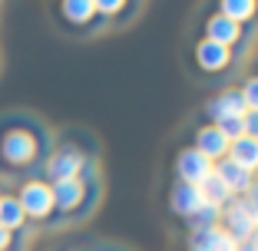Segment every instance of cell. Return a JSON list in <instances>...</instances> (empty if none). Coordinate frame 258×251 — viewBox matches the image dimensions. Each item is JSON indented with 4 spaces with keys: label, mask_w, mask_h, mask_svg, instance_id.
<instances>
[{
    "label": "cell",
    "mask_w": 258,
    "mask_h": 251,
    "mask_svg": "<svg viewBox=\"0 0 258 251\" xmlns=\"http://www.w3.org/2000/svg\"><path fill=\"white\" fill-rule=\"evenodd\" d=\"M53 149V132L33 113H4L0 116V175L4 179H30L40 175L43 159Z\"/></svg>",
    "instance_id": "1"
},
{
    "label": "cell",
    "mask_w": 258,
    "mask_h": 251,
    "mask_svg": "<svg viewBox=\"0 0 258 251\" xmlns=\"http://www.w3.org/2000/svg\"><path fill=\"white\" fill-rule=\"evenodd\" d=\"M99 192H103L99 172H86V175H76V179L53 182V225L50 228L86 221L99 205Z\"/></svg>",
    "instance_id": "2"
},
{
    "label": "cell",
    "mask_w": 258,
    "mask_h": 251,
    "mask_svg": "<svg viewBox=\"0 0 258 251\" xmlns=\"http://www.w3.org/2000/svg\"><path fill=\"white\" fill-rule=\"evenodd\" d=\"M86 172H96V155H93V149L73 142V139H60V142H53L50 155L43 159V169H40V175H43L50 185L63 182V179L86 175Z\"/></svg>",
    "instance_id": "3"
},
{
    "label": "cell",
    "mask_w": 258,
    "mask_h": 251,
    "mask_svg": "<svg viewBox=\"0 0 258 251\" xmlns=\"http://www.w3.org/2000/svg\"><path fill=\"white\" fill-rule=\"evenodd\" d=\"M14 195H17V202H20V208H23L30 225H43V228L53 225V185L46 182L43 175L23 179Z\"/></svg>",
    "instance_id": "4"
},
{
    "label": "cell",
    "mask_w": 258,
    "mask_h": 251,
    "mask_svg": "<svg viewBox=\"0 0 258 251\" xmlns=\"http://www.w3.org/2000/svg\"><path fill=\"white\" fill-rule=\"evenodd\" d=\"M56 20H60L63 30L80 33V37H90V33L106 27V23L99 20L93 0H56Z\"/></svg>",
    "instance_id": "5"
},
{
    "label": "cell",
    "mask_w": 258,
    "mask_h": 251,
    "mask_svg": "<svg viewBox=\"0 0 258 251\" xmlns=\"http://www.w3.org/2000/svg\"><path fill=\"white\" fill-rule=\"evenodd\" d=\"M192 66H196L199 76H225L228 69L235 66V50L199 37L192 43Z\"/></svg>",
    "instance_id": "6"
},
{
    "label": "cell",
    "mask_w": 258,
    "mask_h": 251,
    "mask_svg": "<svg viewBox=\"0 0 258 251\" xmlns=\"http://www.w3.org/2000/svg\"><path fill=\"white\" fill-rule=\"evenodd\" d=\"M202 37H205V40H215V43L228 46V50H238V46L248 40V30H245L242 23L228 20L225 14L212 10V14L205 17V23H202Z\"/></svg>",
    "instance_id": "7"
},
{
    "label": "cell",
    "mask_w": 258,
    "mask_h": 251,
    "mask_svg": "<svg viewBox=\"0 0 258 251\" xmlns=\"http://www.w3.org/2000/svg\"><path fill=\"white\" fill-rule=\"evenodd\" d=\"M219 225H222V231H225V235H232L238 244H245V241H248V238L258 231V221L248 215V208L242 205V198H232V202L222 208Z\"/></svg>",
    "instance_id": "8"
},
{
    "label": "cell",
    "mask_w": 258,
    "mask_h": 251,
    "mask_svg": "<svg viewBox=\"0 0 258 251\" xmlns=\"http://www.w3.org/2000/svg\"><path fill=\"white\" fill-rule=\"evenodd\" d=\"M212 169H215V162H209L202 152H196L192 145L179 149V155H175V162H172L175 182H185V185H199Z\"/></svg>",
    "instance_id": "9"
},
{
    "label": "cell",
    "mask_w": 258,
    "mask_h": 251,
    "mask_svg": "<svg viewBox=\"0 0 258 251\" xmlns=\"http://www.w3.org/2000/svg\"><path fill=\"white\" fill-rule=\"evenodd\" d=\"M192 149L202 152L209 162H222L228 155V139L222 136V129L215 122H202V126L192 132Z\"/></svg>",
    "instance_id": "10"
},
{
    "label": "cell",
    "mask_w": 258,
    "mask_h": 251,
    "mask_svg": "<svg viewBox=\"0 0 258 251\" xmlns=\"http://www.w3.org/2000/svg\"><path fill=\"white\" fill-rule=\"evenodd\" d=\"M205 116H209V122H222V119H232V116H245V103H242L238 86H225V90L215 93V96L205 103Z\"/></svg>",
    "instance_id": "11"
},
{
    "label": "cell",
    "mask_w": 258,
    "mask_h": 251,
    "mask_svg": "<svg viewBox=\"0 0 258 251\" xmlns=\"http://www.w3.org/2000/svg\"><path fill=\"white\" fill-rule=\"evenodd\" d=\"M202 205H205V202H202V195H199V185L172 182V189H169V212H172L175 218L189 221Z\"/></svg>",
    "instance_id": "12"
},
{
    "label": "cell",
    "mask_w": 258,
    "mask_h": 251,
    "mask_svg": "<svg viewBox=\"0 0 258 251\" xmlns=\"http://www.w3.org/2000/svg\"><path fill=\"white\" fill-rule=\"evenodd\" d=\"M189 248H196V251H238V241L232 235H225L222 225H212V228L189 231Z\"/></svg>",
    "instance_id": "13"
},
{
    "label": "cell",
    "mask_w": 258,
    "mask_h": 251,
    "mask_svg": "<svg viewBox=\"0 0 258 251\" xmlns=\"http://www.w3.org/2000/svg\"><path fill=\"white\" fill-rule=\"evenodd\" d=\"M93 4L103 23H129L143 7V0H93Z\"/></svg>",
    "instance_id": "14"
},
{
    "label": "cell",
    "mask_w": 258,
    "mask_h": 251,
    "mask_svg": "<svg viewBox=\"0 0 258 251\" xmlns=\"http://www.w3.org/2000/svg\"><path fill=\"white\" fill-rule=\"evenodd\" d=\"M215 10L225 14L228 20L242 23L245 30H255L258 23V0H215Z\"/></svg>",
    "instance_id": "15"
},
{
    "label": "cell",
    "mask_w": 258,
    "mask_h": 251,
    "mask_svg": "<svg viewBox=\"0 0 258 251\" xmlns=\"http://www.w3.org/2000/svg\"><path fill=\"white\" fill-rule=\"evenodd\" d=\"M215 172H219V179L228 185V192H232L235 198H238V195H245V192H248L251 185H255V175H251V172H245L242 165H235L232 159L215 162Z\"/></svg>",
    "instance_id": "16"
},
{
    "label": "cell",
    "mask_w": 258,
    "mask_h": 251,
    "mask_svg": "<svg viewBox=\"0 0 258 251\" xmlns=\"http://www.w3.org/2000/svg\"><path fill=\"white\" fill-rule=\"evenodd\" d=\"M225 159H232L235 165H242L245 172L255 175V169H258V139H251V136L232 139V142H228V155H225Z\"/></svg>",
    "instance_id": "17"
},
{
    "label": "cell",
    "mask_w": 258,
    "mask_h": 251,
    "mask_svg": "<svg viewBox=\"0 0 258 251\" xmlns=\"http://www.w3.org/2000/svg\"><path fill=\"white\" fill-rule=\"evenodd\" d=\"M199 195H202L205 205H215V208H225L228 202L235 198L232 192H228V185L219 179V172H215V169H212L209 175H205L202 182H199Z\"/></svg>",
    "instance_id": "18"
},
{
    "label": "cell",
    "mask_w": 258,
    "mask_h": 251,
    "mask_svg": "<svg viewBox=\"0 0 258 251\" xmlns=\"http://www.w3.org/2000/svg\"><path fill=\"white\" fill-rule=\"evenodd\" d=\"M0 228L7 231H30V221L23 215L17 195H0Z\"/></svg>",
    "instance_id": "19"
},
{
    "label": "cell",
    "mask_w": 258,
    "mask_h": 251,
    "mask_svg": "<svg viewBox=\"0 0 258 251\" xmlns=\"http://www.w3.org/2000/svg\"><path fill=\"white\" fill-rule=\"evenodd\" d=\"M219 218H222V208H215V205H202L189 221H185V225H189V231H196V228H212V225H219Z\"/></svg>",
    "instance_id": "20"
},
{
    "label": "cell",
    "mask_w": 258,
    "mask_h": 251,
    "mask_svg": "<svg viewBox=\"0 0 258 251\" xmlns=\"http://www.w3.org/2000/svg\"><path fill=\"white\" fill-rule=\"evenodd\" d=\"M242 93V103H245V113H258V73H248L238 86Z\"/></svg>",
    "instance_id": "21"
},
{
    "label": "cell",
    "mask_w": 258,
    "mask_h": 251,
    "mask_svg": "<svg viewBox=\"0 0 258 251\" xmlns=\"http://www.w3.org/2000/svg\"><path fill=\"white\" fill-rule=\"evenodd\" d=\"M27 238H30V231H7V228H0V251H23V248H27Z\"/></svg>",
    "instance_id": "22"
},
{
    "label": "cell",
    "mask_w": 258,
    "mask_h": 251,
    "mask_svg": "<svg viewBox=\"0 0 258 251\" xmlns=\"http://www.w3.org/2000/svg\"><path fill=\"white\" fill-rule=\"evenodd\" d=\"M222 129V136L232 142V139H238V136H245V116H232V119H222V122H215Z\"/></svg>",
    "instance_id": "23"
},
{
    "label": "cell",
    "mask_w": 258,
    "mask_h": 251,
    "mask_svg": "<svg viewBox=\"0 0 258 251\" xmlns=\"http://www.w3.org/2000/svg\"><path fill=\"white\" fill-rule=\"evenodd\" d=\"M238 198H242V205L248 208V215L258 221V185H251V189L245 192V195H238Z\"/></svg>",
    "instance_id": "24"
},
{
    "label": "cell",
    "mask_w": 258,
    "mask_h": 251,
    "mask_svg": "<svg viewBox=\"0 0 258 251\" xmlns=\"http://www.w3.org/2000/svg\"><path fill=\"white\" fill-rule=\"evenodd\" d=\"M245 136L258 139V113H245Z\"/></svg>",
    "instance_id": "25"
},
{
    "label": "cell",
    "mask_w": 258,
    "mask_h": 251,
    "mask_svg": "<svg viewBox=\"0 0 258 251\" xmlns=\"http://www.w3.org/2000/svg\"><path fill=\"white\" fill-rule=\"evenodd\" d=\"M248 244H251V248H255V251H258V231H255V235H251V238H248Z\"/></svg>",
    "instance_id": "26"
},
{
    "label": "cell",
    "mask_w": 258,
    "mask_h": 251,
    "mask_svg": "<svg viewBox=\"0 0 258 251\" xmlns=\"http://www.w3.org/2000/svg\"><path fill=\"white\" fill-rule=\"evenodd\" d=\"M255 185H258V169H255Z\"/></svg>",
    "instance_id": "27"
},
{
    "label": "cell",
    "mask_w": 258,
    "mask_h": 251,
    "mask_svg": "<svg viewBox=\"0 0 258 251\" xmlns=\"http://www.w3.org/2000/svg\"><path fill=\"white\" fill-rule=\"evenodd\" d=\"M73 251H86V248H73Z\"/></svg>",
    "instance_id": "28"
},
{
    "label": "cell",
    "mask_w": 258,
    "mask_h": 251,
    "mask_svg": "<svg viewBox=\"0 0 258 251\" xmlns=\"http://www.w3.org/2000/svg\"><path fill=\"white\" fill-rule=\"evenodd\" d=\"M185 251H196V248H185Z\"/></svg>",
    "instance_id": "29"
}]
</instances>
